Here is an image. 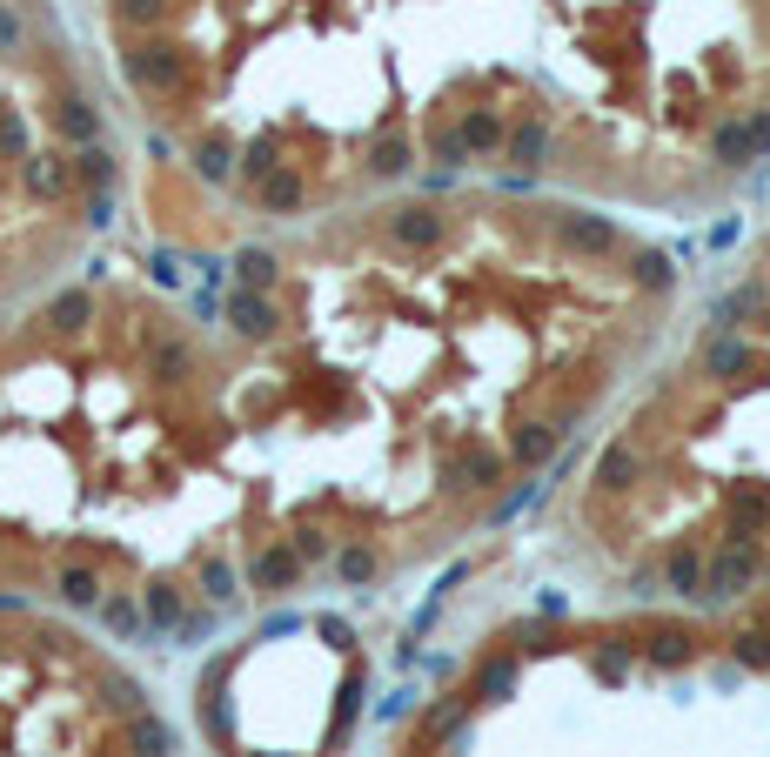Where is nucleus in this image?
<instances>
[{
  "mask_svg": "<svg viewBox=\"0 0 770 757\" xmlns=\"http://www.w3.org/2000/svg\"><path fill=\"white\" fill-rule=\"evenodd\" d=\"M690 382L697 396L677 416V443L710 456L683 483L704 510V530L663 550L657 577L677 597L724 603L770 583V248L717 302Z\"/></svg>",
  "mask_w": 770,
  "mask_h": 757,
  "instance_id": "nucleus-1",
  "label": "nucleus"
},
{
  "mask_svg": "<svg viewBox=\"0 0 770 757\" xmlns=\"http://www.w3.org/2000/svg\"><path fill=\"white\" fill-rule=\"evenodd\" d=\"M134 81H141V88H175L181 61H175V54H148V61H134Z\"/></svg>",
  "mask_w": 770,
  "mask_h": 757,
  "instance_id": "nucleus-2",
  "label": "nucleus"
},
{
  "mask_svg": "<svg viewBox=\"0 0 770 757\" xmlns=\"http://www.w3.org/2000/svg\"><path fill=\"white\" fill-rule=\"evenodd\" d=\"M396 235H402V242H436V235H442V215H436V208H402Z\"/></svg>",
  "mask_w": 770,
  "mask_h": 757,
  "instance_id": "nucleus-3",
  "label": "nucleus"
},
{
  "mask_svg": "<svg viewBox=\"0 0 770 757\" xmlns=\"http://www.w3.org/2000/svg\"><path fill=\"white\" fill-rule=\"evenodd\" d=\"M88 315H94V302H88V295H61V302L47 309V322H54V329H81Z\"/></svg>",
  "mask_w": 770,
  "mask_h": 757,
  "instance_id": "nucleus-4",
  "label": "nucleus"
},
{
  "mask_svg": "<svg viewBox=\"0 0 770 757\" xmlns=\"http://www.w3.org/2000/svg\"><path fill=\"white\" fill-rule=\"evenodd\" d=\"M235 322H242L248 335H268V329H275V309H268V302H248V295H242V302H235Z\"/></svg>",
  "mask_w": 770,
  "mask_h": 757,
  "instance_id": "nucleus-5",
  "label": "nucleus"
},
{
  "mask_svg": "<svg viewBox=\"0 0 770 757\" xmlns=\"http://www.w3.org/2000/svg\"><path fill=\"white\" fill-rule=\"evenodd\" d=\"M61 597H67V603H94V597H101L94 570H67V577H61Z\"/></svg>",
  "mask_w": 770,
  "mask_h": 757,
  "instance_id": "nucleus-6",
  "label": "nucleus"
},
{
  "mask_svg": "<svg viewBox=\"0 0 770 757\" xmlns=\"http://www.w3.org/2000/svg\"><path fill=\"white\" fill-rule=\"evenodd\" d=\"M295 577V557H288V550H268L262 563H255V583H288Z\"/></svg>",
  "mask_w": 770,
  "mask_h": 757,
  "instance_id": "nucleus-7",
  "label": "nucleus"
},
{
  "mask_svg": "<svg viewBox=\"0 0 770 757\" xmlns=\"http://www.w3.org/2000/svg\"><path fill=\"white\" fill-rule=\"evenodd\" d=\"M34 188H41V195H61V188H67V168L54 155H41V161H34Z\"/></svg>",
  "mask_w": 770,
  "mask_h": 757,
  "instance_id": "nucleus-8",
  "label": "nucleus"
},
{
  "mask_svg": "<svg viewBox=\"0 0 770 757\" xmlns=\"http://www.w3.org/2000/svg\"><path fill=\"white\" fill-rule=\"evenodd\" d=\"M134 744H141L148 757H168V724H154V717H148V724L134 731Z\"/></svg>",
  "mask_w": 770,
  "mask_h": 757,
  "instance_id": "nucleus-9",
  "label": "nucleus"
},
{
  "mask_svg": "<svg viewBox=\"0 0 770 757\" xmlns=\"http://www.w3.org/2000/svg\"><path fill=\"white\" fill-rule=\"evenodd\" d=\"M81 181H94V188H108V181H114V168H108V155H101V148H88V155H81Z\"/></svg>",
  "mask_w": 770,
  "mask_h": 757,
  "instance_id": "nucleus-10",
  "label": "nucleus"
},
{
  "mask_svg": "<svg viewBox=\"0 0 770 757\" xmlns=\"http://www.w3.org/2000/svg\"><path fill=\"white\" fill-rule=\"evenodd\" d=\"M402 161H409V148H402V141H382V148H375V175H396Z\"/></svg>",
  "mask_w": 770,
  "mask_h": 757,
  "instance_id": "nucleus-11",
  "label": "nucleus"
},
{
  "mask_svg": "<svg viewBox=\"0 0 770 757\" xmlns=\"http://www.w3.org/2000/svg\"><path fill=\"white\" fill-rule=\"evenodd\" d=\"M61 128L67 134H94V114L81 108V101H67V108H61Z\"/></svg>",
  "mask_w": 770,
  "mask_h": 757,
  "instance_id": "nucleus-12",
  "label": "nucleus"
},
{
  "mask_svg": "<svg viewBox=\"0 0 770 757\" xmlns=\"http://www.w3.org/2000/svg\"><path fill=\"white\" fill-rule=\"evenodd\" d=\"M148 610L161 617V624H181V603H175V590H154V597H148Z\"/></svg>",
  "mask_w": 770,
  "mask_h": 757,
  "instance_id": "nucleus-13",
  "label": "nucleus"
},
{
  "mask_svg": "<svg viewBox=\"0 0 770 757\" xmlns=\"http://www.w3.org/2000/svg\"><path fill=\"white\" fill-rule=\"evenodd\" d=\"M242 275H248V282H268V275H275V262H268L262 248H248V255H242Z\"/></svg>",
  "mask_w": 770,
  "mask_h": 757,
  "instance_id": "nucleus-14",
  "label": "nucleus"
}]
</instances>
